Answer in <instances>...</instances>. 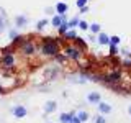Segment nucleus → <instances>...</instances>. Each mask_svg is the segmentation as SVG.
<instances>
[{
	"label": "nucleus",
	"mask_w": 131,
	"mask_h": 123,
	"mask_svg": "<svg viewBox=\"0 0 131 123\" xmlns=\"http://www.w3.org/2000/svg\"><path fill=\"white\" fill-rule=\"evenodd\" d=\"M38 51L46 57H54L56 54L61 53V41H57L56 38H51V36L41 38L38 44Z\"/></svg>",
	"instance_id": "1"
},
{
	"label": "nucleus",
	"mask_w": 131,
	"mask_h": 123,
	"mask_svg": "<svg viewBox=\"0 0 131 123\" xmlns=\"http://www.w3.org/2000/svg\"><path fill=\"white\" fill-rule=\"evenodd\" d=\"M62 53L67 56L69 61H75V63H79L82 57H84V53H85V51H82L80 48H77L75 44L72 43V44H64Z\"/></svg>",
	"instance_id": "2"
},
{
	"label": "nucleus",
	"mask_w": 131,
	"mask_h": 123,
	"mask_svg": "<svg viewBox=\"0 0 131 123\" xmlns=\"http://www.w3.org/2000/svg\"><path fill=\"white\" fill-rule=\"evenodd\" d=\"M18 51H20V54H23V56H33L38 51V44L35 43V39H31L30 36H28V38L18 46Z\"/></svg>",
	"instance_id": "3"
},
{
	"label": "nucleus",
	"mask_w": 131,
	"mask_h": 123,
	"mask_svg": "<svg viewBox=\"0 0 131 123\" xmlns=\"http://www.w3.org/2000/svg\"><path fill=\"white\" fill-rule=\"evenodd\" d=\"M61 72H62V66H59V64L52 66L51 64V66H46V67L43 69V77H44V80L52 82L61 76Z\"/></svg>",
	"instance_id": "4"
},
{
	"label": "nucleus",
	"mask_w": 131,
	"mask_h": 123,
	"mask_svg": "<svg viewBox=\"0 0 131 123\" xmlns=\"http://www.w3.org/2000/svg\"><path fill=\"white\" fill-rule=\"evenodd\" d=\"M15 63H16L15 54H2V56H0V66H2V69L13 67Z\"/></svg>",
	"instance_id": "5"
},
{
	"label": "nucleus",
	"mask_w": 131,
	"mask_h": 123,
	"mask_svg": "<svg viewBox=\"0 0 131 123\" xmlns=\"http://www.w3.org/2000/svg\"><path fill=\"white\" fill-rule=\"evenodd\" d=\"M28 23H30V18H28L25 13H20L15 16V28L18 30V28H26Z\"/></svg>",
	"instance_id": "6"
},
{
	"label": "nucleus",
	"mask_w": 131,
	"mask_h": 123,
	"mask_svg": "<svg viewBox=\"0 0 131 123\" xmlns=\"http://www.w3.org/2000/svg\"><path fill=\"white\" fill-rule=\"evenodd\" d=\"M13 115H15V118H25L28 115V110H26V107L25 105H16V107H13Z\"/></svg>",
	"instance_id": "7"
},
{
	"label": "nucleus",
	"mask_w": 131,
	"mask_h": 123,
	"mask_svg": "<svg viewBox=\"0 0 131 123\" xmlns=\"http://www.w3.org/2000/svg\"><path fill=\"white\" fill-rule=\"evenodd\" d=\"M87 102L90 105H98L102 102V95L98 92H89L87 94Z\"/></svg>",
	"instance_id": "8"
},
{
	"label": "nucleus",
	"mask_w": 131,
	"mask_h": 123,
	"mask_svg": "<svg viewBox=\"0 0 131 123\" xmlns=\"http://www.w3.org/2000/svg\"><path fill=\"white\" fill-rule=\"evenodd\" d=\"M56 108H57V102L56 100H48L46 104H44V113L49 115V113H52V112H56Z\"/></svg>",
	"instance_id": "9"
},
{
	"label": "nucleus",
	"mask_w": 131,
	"mask_h": 123,
	"mask_svg": "<svg viewBox=\"0 0 131 123\" xmlns=\"http://www.w3.org/2000/svg\"><path fill=\"white\" fill-rule=\"evenodd\" d=\"M97 108H98V112H100L102 115H108V113H112V105L110 104H106V102H100V104L97 105Z\"/></svg>",
	"instance_id": "10"
},
{
	"label": "nucleus",
	"mask_w": 131,
	"mask_h": 123,
	"mask_svg": "<svg viewBox=\"0 0 131 123\" xmlns=\"http://www.w3.org/2000/svg\"><path fill=\"white\" fill-rule=\"evenodd\" d=\"M62 22H66V15H54L51 18V26H54V28H59L61 25H62Z\"/></svg>",
	"instance_id": "11"
},
{
	"label": "nucleus",
	"mask_w": 131,
	"mask_h": 123,
	"mask_svg": "<svg viewBox=\"0 0 131 123\" xmlns=\"http://www.w3.org/2000/svg\"><path fill=\"white\" fill-rule=\"evenodd\" d=\"M54 8H56V13H57V15H66V13H67V10H69L67 3H64V2H59V3H56V5H54Z\"/></svg>",
	"instance_id": "12"
},
{
	"label": "nucleus",
	"mask_w": 131,
	"mask_h": 123,
	"mask_svg": "<svg viewBox=\"0 0 131 123\" xmlns=\"http://www.w3.org/2000/svg\"><path fill=\"white\" fill-rule=\"evenodd\" d=\"M97 41H98V44H102V46H108L110 44V36L106 35V33H98Z\"/></svg>",
	"instance_id": "13"
},
{
	"label": "nucleus",
	"mask_w": 131,
	"mask_h": 123,
	"mask_svg": "<svg viewBox=\"0 0 131 123\" xmlns=\"http://www.w3.org/2000/svg\"><path fill=\"white\" fill-rule=\"evenodd\" d=\"M52 59H54V61H56V63L59 64V66H64V64L69 61V59H67V56H66L64 53H59V54H56L54 57H52Z\"/></svg>",
	"instance_id": "14"
},
{
	"label": "nucleus",
	"mask_w": 131,
	"mask_h": 123,
	"mask_svg": "<svg viewBox=\"0 0 131 123\" xmlns=\"http://www.w3.org/2000/svg\"><path fill=\"white\" fill-rule=\"evenodd\" d=\"M75 115V112H69V113H61V117H59V121L61 123H71L72 120V117Z\"/></svg>",
	"instance_id": "15"
},
{
	"label": "nucleus",
	"mask_w": 131,
	"mask_h": 123,
	"mask_svg": "<svg viewBox=\"0 0 131 123\" xmlns=\"http://www.w3.org/2000/svg\"><path fill=\"white\" fill-rule=\"evenodd\" d=\"M72 43H74V44H75V46H77V48H80V49H82V51H87V43H85V41H84V39H82V38H79V36H77V38H75V39H74V41H72Z\"/></svg>",
	"instance_id": "16"
},
{
	"label": "nucleus",
	"mask_w": 131,
	"mask_h": 123,
	"mask_svg": "<svg viewBox=\"0 0 131 123\" xmlns=\"http://www.w3.org/2000/svg\"><path fill=\"white\" fill-rule=\"evenodd\" d=\"M7 30V15L3 10H0V31Z\"/></svg>",
	"instance_id": "17"
},
{
	"label": "nucleus",
	"mask_w": 131,
	"mask_h": 123,
	"mask_svg": "<svg viewBox=\"0 0 131 123\" xmlns=\"http://www.w3.org/2000/svg\"><path fill=\"white\" fill-rule=\"evenodd\" d=\"M49 23H51V22H49V20H46V18H43V20H39V22L38 23H36V31H43L44 30V28H46L48 26V25Z\"/></svg>",
	"instance_id": "18"
},
{
	"label": "nucleus",
	"mask_w": 131,
	"mask_h": 123,
	"mask_svg": "<svg viewBox=\"0 0 131 123\" xmlns=\"http://www.w3.org/2000/svg\"><path fill=\"white\" fill-rule=\"evenodd\" d=\"M69 30H71V28H69L67 20H66V22H62V25H61V26L57 28V31H59V35H61V36H64V35H66V33H67Z\"/></svg>",
	"instance_id": "19"
},
{
	"label": "nucleus",
	"mask_w": 131,
	"mask_h": 123,
	"mask_svg": "<svg viewBox=\"0 0 131 123\" xmlns=\"http://www.w3.org/2000/svg\"><path fill=\"white\" fill-rule=\"evenodd\" d=\"M26 38H28V36H21V35H18L15 39H12V44H13L15 48H18V46H20V44H21V43H23V41L26 39Z\"/></svg>",
	"instance_id": "20"
},
{
	"label": "nucleus",
	"mask_w": 131,
	"mask_h": 123,
	"mask_svg": "<svg viewBox=\"0 0 131 123\" xmlns=\"http://www.w3.org/2000/svg\"><path fill=\"white\" fill-rule=\"evenodd\" d=\"M62 38H64V39H67V41H74V39L77 38V33L74 31V30H69V31L62 36Z\"/></svg>",
	"instance_id": "21"
},
{
	"label": "nucleus",
	"mask_w": 131,
	"mask_h": 123,
	"mask_svg": "<svg viewBox=\"0 0 131 123\" xmlns=\"http://www.w3.org/2000/svg\"><path fill=\"white\" fill-rule=\"evenodd\" d=\"M108 48H110V53H108L110 57H115V56L118 54V53H120V49H118L116 44H108Z\"/></svg>",
	"instance_id": "22"
},
{
	"label": "nucleus",
	"mask_w": 131,
	"mask_h": 123,
	"mask_svg": "<svg viewBox=\"0 0 131 123\" xmlns=\"http://www.w3.org/2000/svg\"><path fill=\"white\" fill-rule=\"evenodd\" d=\"M77 118H79V120L84 123V121L89 120V113L85 112V110H80V112H77Z\"/></svg>",
	"instance_id": "23"
},
{
	"label": "nucleus",
	"mask_w": 131,
	"mask_h": 123,
	"mask_svg": "<svg viewBox=\"0 0 131 123\" xmlns=\"http://www.w3.org/2000/svg\"><path fill=\"white\" fill-rule=\"evenodd\" d=\"M89 30L92 31L93 35H98V33H102V26H100L98 23H92V25H90V28H89Z\"/></svg>",
	"instance_id": "24"
},
{
	"label": "nucleus",
	"mask_w": 131,
	"mask_h": 123,
	"mask_svg": "<svg viewBox=\"0 0 131 123\" xmlns=\"http://www.w3.org/2000/svg\"><path fill=\"white\" fill-rule=\"evenodd\" d=\"M79 22H80V20H79V16H74V18L72 20H69V28H71V30H72V28L74 26H79Z\"/></svg>",
	"instance_id": "25"
},
{
	"label": "nucleus",
	"mask_w": 131,
	"mask_h": 123,
	"mask_svg": "<svg viewBox=\"0 0 131 123\" xmlns=\"http://www.w3.org/2000/svg\"><path fill=\"white\" fill-rule=\"evenodd\" d=\"M93 123H106V118H105V115H102V113H98L95 118H93Z\"/></svg>",
	"instance_id": "26"
},
{
	"label": "nucleus",
	"mask_w": 131,
	"mask_h": 123,
	"mask_svg": "<svg viewBox=\"0 0 131 123\" xmlns=\"http://www.w3.org/2000/svg\"><path fill=\"white\" fill-rule=\"evenodd\" d=\"M120 43H121V38H120V36H116V35L110 36V44H116V46H118Z\"/></svg>",
	"instance_id": "27"
},
{
	"label": "nucleus",
	"mask_w": 131,
	"mask_h": 123,
	"mask_svg": "<svg viewBox=\"0 0 131 123\" xmlns=\"http://www.w3.org/2000/svg\"><path fill=\"white\" fill-rule=\"evenodd\" d=\"M79 28H80L82 31H87L89 28H90V25L85 22V20H80V22H79Z\"/></svg>",
	"instance_id": "28"
},
{
	"label": "nucleus",
	"mask_w": 131,
	"mask_h": 123,
	"mask_svg": "<svg viewBox=\"0 0 131 123\" xmlns=\"http://www.w3.org/2000/svg\"><path fill=\"white\" fill-rule=\"evenodd\" d=\"M87 2H89V0H77V7H79V8L87 7Z\"/></svg>",
	"instance_id": "29"
},
{
	"label": "nucleus",
	"mask_w": 131,
	"mask_h": 123,
	"mask_svg": "<svg viewBox=\"0 0 131 123\" xmlns=\"http://www.w3.org/2000/svg\"><path fill=\"white\" fill-rule=\"evenodd\" d=\"M16 36H18V33H16V30H10V39H15Z\"/></svg>",
	"instance_id": "30"
},
{
	"label": "nucleus",
	"mask_w": 131,
	"mask_h": 123,
	"mask_svg": "<svg viewBox=\"0 0 131 123\" xmlns=\"http://www.w3.org/2000/svg\"><path fill=\"white\" fill-rule=\"evenodd\" d=\"M71 123H82V121L79 120V118H77V113H75V115H74V117H72V120H71Z\"/></svg>",
	"instance_id": "31"
},
{
	"label": "nucleus",
	"mask_w": 131,
	"mask_h": 123,
	"mask_svg": "<svg viewBox=\"0 0 131 123\" xmlns=\"http://www.w3.org/2000/svg\"><path fill=\"white\" fill-rule=\"evenodd\" d=\"M87 10H89V7H82V8H80V13H85Z\"/></svg>",
	"instance_id": "32"
},
{
	"label": "nucleus",
	"mask_w": 131,
	"mask_h": 123,
	"mask_svg": "<svg viewBox=\"0 0 131 123\" xmlns=\"http://www.w3.org/2000/svg\"><path fill=\"white\" fill-rule=\"evenodd\" d=\"M128 113H129V115H131V105H129V107H128Z\"/></svg>",
	"instance_id": "33"
},
{
	"label": "nucleus",
	"mask_w": 131,
	"mask_h": 123,
	"mask_svg": "<svg viewBox=\"0 0 131 123\" xmlns=\"http://www.w3.org/2000/svg\"><path fill=\"white\" fill-rule=\"evenodd\" d=\"M49 123H52V121H49Z\"/></svg>",
	"instance_id": "34"
}]
</instances>
